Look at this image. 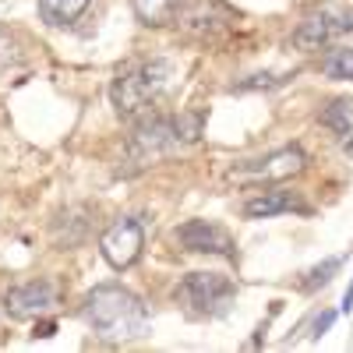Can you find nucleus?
<instances>
[{
	"mask_svg": "<svg viewBox=\"0 0 353 353\" xmlns=\"http://www.w3.org/2000/svg\"><path fill=\"white\" fill-rule=\"evenodd\" d=\"M141 248H145V226L134 216L117 219L113 226H106V233L99 237V251H103V258L113 265L117 272L131 269V265L141 258Z\"/></svg>",
	"mask_w": 353,
	"mask_h": 353,
	"instance_id": "obj_7",
	"label": "nucleus"
},
{
	"mask_svg": "<svg viewBox=\"0 0 353 353\" xmlns=\"http://www.w3.org/2000/svg\"><path fill=\"white\" fill-rule=\"evenodd\" d=\"M53 329H57V325H53V321H43V325H39V329H36L32 336H39V339H46V336H53Z\"/></svg>",
	"mask_w": 353,
	"mask_h": 353,
	"instance_id": "obj_19",
	"label": "nucleus"
},
{
	"mask_svg": "<svg viewBox=\"0 0 353 353\" xmlns=\"http://www.w3.org/2000/svg\"><path fill=\"white\" fill-rule=\"evenodd\" d=\"M321 71H325V78H336V81H353V50H332L321 61Z\"/></svg>",
	"mask_w": 353,
	"mask_h": 353,
	"instance_id": "obj_14",
	"label": "nucleus"
},
{
	"mask_svg": "<svg viewBox=\"0 0 353 353\" xmlns=\"http://www.w3.org/2000/svg\"><path fill=\"white\" fill-rule=\"evenodd\" d=\"M57 304V286L50 279H36V283H25L4 293V307L11 318H39L46 311H53Z\"/></svg>",
	"mask_w": 353,
	"mask_h": 353,
	"instance_id": "obj_9",
	"label": "nucleus"
},
{
	"mask_svg": "<svg viewBox=\"0 0 353 353\" xmlns=\"http://www.w3.org/2000/svg\"><path fill=\"white\" fill-rule=\"evenodd\" d=\"M170 78H173V64H166V61L131 64V68H124L121 74L113 78L110 103H113V110L121 113L124 121H134V117H141L170 88Z\"/></svg>",
	"mask_w": 353,
	"mask_h": 353,
	"instance_id": "obj_3",
	"label": "nucleus"
},
{
	"mask_svg": "<svg viewBox=\"0 0 353 353\" xmlns=\"http://www.w3.org/2000/svg\"><path fill=\"white\" fill-rule=\"evenodd\" d=\"M176 297H181L194 314L212 318V314H223L233 304L237 290H233V283L219 272H191L181 286H176Z\"/></svg>",
	"mask_w": 353,
	"mask_h": 353,
	"instance_id": "obj_5",
	"label": "nucleus"
},
{
	"mask_svg": "<svg viewBox=\"0 0 353 353\" xmlns=\"http://www.w3.org/2000/svg\"><path fill=\"white\" fill-rule=\"evenodd\" d=\"M332 321H336V314H332V311H325V314H321V318L314 321V332H311V336H314V339H318V336H325V329L332 325Z\"/></svg>",
	"mask_w": 353,
	"mask_h": 353,
	"instance_id": "obj_18",
	"label": "nucleus"
},
{
	"mask_svg": "<svg viewBox=\"0 0 353 353\" xmlns=\"http://www.w3.org/2000/svg\"><path fill=\"white\" fill-rule=\"evenodd\" d=\"M307 156L297 145H286V149H276L261 159H244L230 170V181H244V184H272V181H290L304 170Z\"/></svg>",
	"mask_w": 353,
	"mask_h": 353,
	"instance_id": "obj_6",
	"label": "nucleus"
},
{
	"mask_svg": "<svg viewBox=\"0 0 353 353\" xmlns=\"http://www.w3.org/2000/svg\"><path fill=\"white\" fill-rule=\"evenodd\" d=\"M279 212H307V205L297 198V191H261L258 198L244 201L248 219H269Z\"/></svg>",
	"mask_w": 353,
	"mask_h": 353,
	"instance_id": "obj_10",
	"label": "nucleus"
},
{
	"mask_svg": "<svg viewBox=\"0 0 353 353\" xmlns=\"http://www.w3.org/2000/svg\"><path fill=\"white\" fill-rule=\"evenodd\" d=\"M173 241L181 244L184 251H198V254H223V258H233L237 244L233 237L219 226V223H209V219H191L184 226L173 230Z\"/></svg>",
	"mask_w": 353,
	"mask_h": 353,
	"instance_id": "obj_8",
	"label": "nucleus"
},
{
	"mask_svg": "<svg viewBox=\"0 0 353 353\" xmlns=\"http://www.w3.org/2000/svg\"><path fill=\"white\" fill-rule=\"evenodd\" d=\"M339 39H353V8H343V4H325L311 11L293 32V46L304 53L325 50Z\"/></svg>",
	"mask_w": 353,
	"mask_h": 353,
	"instance_id": "obj_4",
	"label": "nucleus"
},
{
	"mask_svg": "<svg viewBox=\"0 0 353 353\" xmlns=\"http://www.w3.org/2000/svg\"><path fill=\"white\" fill-rule=\"evenodd\" d=\"M343 311H353V283H350V290H346V297H343Z\"/></svg>",
	"mask_w": 353,
	"mask_h": 353,
	"instance_id": "obj_20",
	"label": "nucleus"
},
{
	"mask_svg": "<svg viewBox=\"0 0 353 353\" xmlns=\"http://www.w3.org/2000/svg\"><path fill=\"white\" fill-rule=\"evenodd\" d=\"M131 8L138 14L141 25L149 28H163L176 18V11H181V0H131Z\"/></svg>",
	"mask_w": 353,
	"mask_h": 353,
	"instance_id": "obj_12",
	"label": "nucleus"
},
{
	"mask_svg": "<svg viewBox=\"0 0 353 353\" xmlns=\"http://www.w3.org/2000/svg\"><path fill=\"white\" fill-rule=\"evenodd\" d=\"M85 321L110 343H131L149 332V311L128 286L103 283L85 297Z\"/></svg>",
	"mask_w": 353,
	"mask_h": 353,
	"instance_id": "obj_1",
	"label": "nucleus"
},
{
	"mask_svg": "<svg viewBox=\"0 0 353 353\" xmlns=\"http://www.w3.org/2000/svg\"><path fill=\"white\" fill-rule=\"evenodd\" d=\"M276 85H283V78H276V74H251V78L241 81L237 88L244 92V88H276Z\"/></svg>",
	"mask_w": 353,
	"mask_h": 353,
	"instance_id": "obj_17",
	"label": "nucleus"
},
{
	"mask_svg": "<svg viewBox=\"0 0 353 353\" xmlns=\"http://www.w3.org/2000/svg\"><path fill=\"white\" fill-rule=\"evenodd\" d=\"M339 265H343L339 258H329V261L314 265V269L307 272V279H304L301 286H304V290H318V286H325V283H329V279H332V276L339 272Z\"/></svg>",
	"mask_w": 353,
	"mask_h": 353,
	"instance_id": "obj_15",
	"label": "nucleus"
},
{
	"mask_svg": "<svg viewBox=\"0 0 353 353\" xmlns=\"http://www.w3.org/2000/svg\"><path fill=\"white\" fill-rule=\"evenodd\" d=\"M88 4L92 0H39V18L53 28H68L88 11Z\"/></svg>",
	"mask_w": 353,
	"mask_h": 353,
	"instance_id": "obj_11",
	"label": "nucleus"
},
{
	"mask_svg": "<svg viewBox=\"0 0 353 353\" xmlns=\"http://www.w3.org/2000/svg\"><path fill=\"white\" fill-rule=\"evenodd\" d=\"M25 61L21 57V50L14 46V36L11 32H4V28H0V71H8V68H18Z\"/></svg>",
	"mask_w": 353,
	"mask_h": 353,
	"instance_id": "obj_16",
	"label": "nucleus"
},
{
	"mask_svg": "<svg viewBox=\"0 0 353 353\" xmlns=\"http://www.w3.org/2000/svg\"><path fill=\"white\" fill-rule=\"evenodd\" d=\"M318 124L329 128V131H336L339 138L353 134V103H350V99H332L325 110L318 113Z\"/></svg>",
	"mask_w": 353,
	"mask_h": 353,
	"instance_id": "obj_13",
	"label": "nucleus"
},
{
	"mask_svg": "<svg viewBox=\"0 0 353 353\" xmlns=\"http://www.w3.org/2000/svg\"><path fill=\"white\" fill-rule=\"evenodd\" d=\"M201 138V117L198 113H181V117H152V121L138 124V131L128 141L131 163L145 166L159 156L181 152Z\"/></svg>",
	"mask_w": 353,
	"mask_h": 353,
	"instance_id": "obj_2",
	"label": "nucleus"
}]
</instances>
